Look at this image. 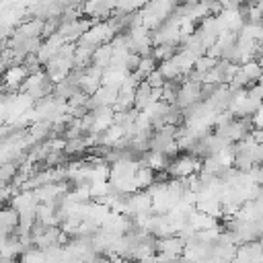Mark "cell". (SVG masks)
Returning a JSON list of instances; mask_svg holds the SVG:
<instances>
[{
  "mask_svg": "<svg viewBox=\"0 0 263 263\" xmlns=\"http://www.w3.org/2000/svg\"><path fill=\"white\" fill-rule=\"evenodd\" d=\"M255 164L263 166V144H259V148L255 150Z\"/></svg>",
  "mask_w": 263,
  "mask_h": 263,
  "instance_id": "obj_6",
  "label": "cell"
},
{
  "mask_svg": "<svg viewBox=\"0 0 263 263\" xmlns=\"http://www.w3.org/2000/svg\"><path fill=\"white\" fill-rule=\"evenodd\" d=\"M251 138L257 142V144H263V127H255L251 132Z\"/></svg>",
  "mask_w": 263,
  "mask_h": 263,
  "instance_id": "obj_5",
  "label": "cell"
},
{
  "mask_svg": "<svg viewBox=\"0 0 263 263\" xmlns=\"http://www.w3.org/2000/svg\"><path fill=\"white\" fill-rule=\"evenodd\" d=\"M201 166H203V160H199L191 154H181V156L171 160L166 175L171 179H189V177L201 173Z\"/></svg>",
  "mask_w": 263,
  "mask_h": 263,
  "instance_id": "obj_1",
  "label": "cell"
},
{
  "mask_svg": "<svg viewBox=\"0 0 263 263\" xmlns=\"http://www.w3.org/2000/svg\"><path fill=\"white\" fill-rule=\"evenodd\" d=\"M216 64H218V60H214V58H210V55H201V58L195 60V70L205 76V74H210V72L216 68Z\"/></svg>",
  "mask_w": 263,
  "mask_h": 263,
  "instance_id": "obj_3",
  "label": "cell"
},
{
  "mask_svg": "<svg viewBox=\"0 0 263 263\" xmlns=\"http://www.w3.org/2000/svg\"><path fill=\"white\" fill-rule=\"evenodd\" d=\"M154 183H156V173L142 164L140 171L136 173V187H138V191H148Z\"/></svg>",
  "mask_w": 263,
  "mask_h": 263,
  "instance_id": "obj_2",
  "label": "cell"
},
{
  "mask_svg": "<svg viewBox=\"0 0 263 263\" xmlns=\"http://www.w3.org/2000/svg\"><path fill=\"white\" fill-rule=\"evenodd\" d=\"M146 82H148L152 88H164V84H166V78H164V76H162V72L156 68L154 72H150V74H148Z\"/></svg>",
  "mask_w": 263,
  "mask_h": 263,
  "instance_id": "obj_4",
  "label": "cell"
}]
</instances>
